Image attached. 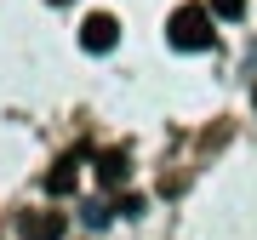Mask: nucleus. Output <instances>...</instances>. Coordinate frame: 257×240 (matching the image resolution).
I'll use <instances>...</instances> for the list:
<instances>
[{
  "instance_id": "nucleus-1",
  "label": "nucleus",
  "mask_w": 257,
  "mask_h": 240,
  "mask_svg": "<svg viewBox=\"0 0 257 240\" xmlns=\"http://www.w3.org/2000/svg\"><path fill=\"white\" fill-rule=\"evenodd\" d=\"M166 40H172L177 52H211V12L200 6H183V12H172V23H166Z\"/></svg>"
},
{
  "instance_id": "nucleus-2",
  "label": "nucleus",
  "mask_w": 257,
  "mask_h": 240,
  "mask_svg": "<svg viewBox=\"0 0 257 240\" xmlns=\"http://www.w3.org/2000/svg\"><path fill=\"white\" fill-rule=\"evenodd\" d=\"M114 40H120V23L109 12H92V18L80 23V46L86 52H114Z\"/></svg>"
},
{
  "instance_id": "nucleus-3",
  "label": "nucleus",
  "mask_w": 257,
  "mask_h": 240,
  "mask_svg": "<svg viewBox=\"0 0 257 240\" xmlns=\"http://www.w3.org/2000/svg\"><path fill=\"white\" fill-rule=\"evenodd\" d=\"M18 234H23V240H63V217H52V212H23V217H18Z\"/></svg>"
},
{
  "instance_id": "nucleus-4",
  "label": "nucleus",
  "mask_w": 257,
  "mask_h": 240,
  "mask_svg": "<svg viewBox=\"0 0 257 240\" xmlns=\"http://www.w3.org/2000/svg\"><path fill=\"white\" fill-rule=\"evenodd\" d=\"M97 183H109V189L126 183V155H120V149H109V155L97 160Z\"/></svg>"
},
{
  "instance_id": "nucleus-5",
  "label": "nucleus",
  "mask_w": 257,
  "mask_h": 240,
  "mask_svg": "<svg viewBox=\"0 0 257 240\" xmlns=\"http://www.w3.org/2000/svg\"><path fill=\"white\" fill-rule=\"evenodd\" d=\"M46 189H52V194H69V189H74V160H63V166L46 177Z\"/></svg>"
},
{
  "instance_id": "nucleus-6",
  "label": "nucleus",
  "mask_w": 257,
  "mask_h": 240,
  "mask_svg": "<svg viewBox=\"0 0 257 240\" xmlns=\"http://www.w3.org/2000/svg\"><path fill=\"white\" fill-rule=\"evenodd\" d=\"M211 12H217V18H240V12H246V0H211Z\"/></svg>"
}]
</instances>
